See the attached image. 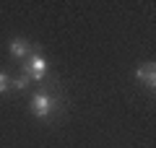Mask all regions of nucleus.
Wrapping results in <instances>:
<instances>
[{
  "label": "nucleus",
  "instance_id": "1",
  "mask_svg": "<svg viewBox=\"0 0 156 148\" xmlns=\"http://www.w3.org/2000/svg\"><path fill=\"white\" fill-rule=\"evenodd\" d=\"M23 73H26L29 78H34V81H42L47 73V57L39 52V47H34L31 44V60L26 62V68H23Z\"/></svg>",
  "mask_w": 156,
  "mask_h": 148
},
{
  "label": "nucleus",
  "instance_id": "2",
  "mask_svg": "<svg viewBox=\"0 0 156 148\" xmlns=\"http://www.w3.org/2000/svg\"><path fill=\"white\" fill-rule=\"evenodd\" d=\"M55 109H57V99H52L50 93H37L31 99V112L37 117H50Z\"/></svg>",
  "mask_w": 156,
  "mask_h": 148
},
{
  "label": "nucleus",
  "instance_id": "3",
  "mask_svg": "<svg viewBox=\"0 0 156 148\" xmlns=\"http://www.w3.org/2000/svg\"><path fill=\"white\" fill-rule=\"evenodd\" d=\"M135 78H138L146 88H151V91H154V88H156V65H154V62L140 65L138 70H135Z\"/></svg>",
  "mask_w": 156,
  "mask_h": 148
},
{
  "label": "nucleus",
  "instance_id": "4",
  "mask_svg": "<svg viewBox=\"0 0 156 148\" xmlns=\"http://www.w3.org/2000/svg\"><path fill=\"white\" fill-rule=\"evenodd\" d=\"M11 55H13V57H26V55H31V44H29L26 39H13V42H11Z\"/></svg>",
  "mask_w": 156,
  "mask_h": 148
},
{
  "label": "nucleus",
  "instance_id": "5",
  "mask_svg": "<svg viewBox=\"0 0 156 148\" xmlns=\"http://www.w3.org/2000/svg\"><path fill=\"white\" fill-rule=\"evenodd\" d=\"M29 81H31V78H29L26 73H21L18 78H13V81H11V86H13V88H26V86H29Z\"/></svg>",
  "mask_w": 156,
  "mask_h": 148
},
{
  "label": "nucleus",
  "instance_id": "6",
  "mask_svg": "<svg viewBox=\"0 0 156 148\" xmlns=\"http://www.w3.org/2000/svg\"><path fill=\"white\" fill-rule=\"evenodd\" d=\"M8 88H11V78H8L3 70H0V93H5Z\"/></svg>",
  "mask_w": 156,
  "mask_h": 148
}]
</instances>
